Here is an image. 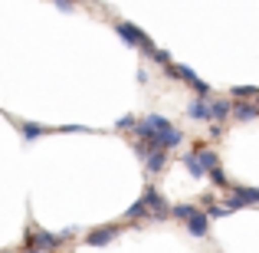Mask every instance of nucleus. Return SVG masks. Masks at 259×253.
I'll use <instances>...</instances> for the list:
<instances>
[{"mask_svg": "<svg viewBox=\"0 0 259 253\" xmlns=\"http://www.w3.org/2000/svg\"><path fill=\"white\" fill-rule=\"evenodd\" d=\"M132 132H135V138L148 141V145H161V148H177V145L184 141V132H181V128H177L171 119L158 115V112L138 119Z\"/></svg>", "mask_w": 259, "mask_h": 253, "instance_id": "f257e3e1", "label": "nucleus"}, {"mask_svg": "<svg viewBox=\"0 0 259 253\" xmlns=\"http://www.w3.org/2000/svg\"><path fill=\"white\" fill-rule=\"evenodd\" d=\"M164 76H167V79H181V83H184V86H190L197 95H213V89H210L194 69H190V66H184V63H174V59H171V63L164 66Z\"/></svg>", "mask_w": 259, "mask_h": 253, "instance_id": "f03ea898", "label": "nucleus"}, {"mask_svg": "<svg viewBox=\"0 0 259 253\" xmlns=\"http://www.w3.org/2000/svg\"><path fill=\"white\" fill-rule=\"evenodd\" d=\"M23 247L26 250H59V247H66V243H63L59 234L39 230L36 224H33V217H30V227H26V234H23Z\"/></svg>", "mask_w": 259, "mask_h": 253, "instance_id": "7ed1b4c3", "label": "nucleus"}, {"mask_svg": "<svg viewBox=\"0 0 259 253\" xmlns=\"http://www.w3.org/2000/svg\"><path fill=\"white\" fill-rule=\"evenodd\" d=\"M141 197H145V204H148V217H151V221H167V217H171V204L164 201V194H161L154 184H148V188L141 191Z\"/></svg>", "mask_w": 259, "mask_h": 253, "instance_id": "20e7f679", "label": "nucleus"}, {"mask_svg": "<svg viewBox=\"0 0 259 253\" xmlns=\"http://www.w3.org/2000/svg\"><path fill=\"white\" fill-rule=\"evenodd\" d=\"M112 30L118 33V40H121V43H125V46H135V50H138V46L148 40V33L141 30V26H135L132 20H115V23H112Z\"/></svg>", "mask_w": 259, "mask_h": 253, "instance_id": "39448f33", "label": "nucleus"}, {"mask_svg": "<svg viewBox=\"0 0 259 253\" xmlns=\"http://www.w3.org/2000/svg\"><path fill=\"white\" fill-rule=\"evenodd\" d=\"M118 234H121V224H102V227H95V230L85 234V243L89 247H105V243H112Z\"/></svg>", "mask_w": 259, "mask_h": 253, "instance_id": "423d86ee", "label": "nucleus"}, {"mask_svg": "<svg viewBox=\"0 0 259 253\" xmlns=\"http://www.w3.org/2000/svg\"><path fill=\"white\" fill-rule=\"evenodd\" d=\"M184 227H187L190 237H207L210 234V217H207V210L197 207L190 217H184Z\"/></svg>", "mask_w": 259, "mask_h": 253, "instance_id": "0eeeda50", "label": "nucleus"}, {"mask_svg": "<svg viewBox=\"0 0 259 253\" xmlns=\"http://www.w3.org/2000/svg\"><path fill=\"white\" fill-rule=\"evenodd\" d=\"M230 119L240 122V125H246V122H256V119H259V105H256V102H246V99H236L233 109H230Z\"/></svg>", "mask_w": 259, "mask_h": 253, "instance_id": "6e6552de", "label": "nucleus"}, {"mask_svg": "<svg viewBox=\"0 0 259 253\" xmlns=\"http://www.w3.org/2000/svg\"><path fill=\"white\" fill-rule=\"evenodd\" d=\"M141 165H145L148 174H161V171H164V165H167V148L154 145L151 152H148L145 158H141Z\"/></svg>", "mask_w": 259, "mask_h": 253, "instance_id": "1a4fd4ad", "label": "nucleus"}, {"mask_svg": "<svg viewBox=\"0 0 259 253\" xmlns=\"http://www.w3.org/2000/svg\"><path fill=\"white\" fill-rule=\"evenodd\" d=\"M145 221H151V217H148V204H145V197H138V201H135L132 207L121 214V224H132V227H138V224H145Z\"/></svg>", "mask_w": 259, "mask_h": 253, "instance_id": "9d476101", "label": "nucleus"}, {"mask_svg": "<svg viewBox=\"0 0 259 253\" xmlns=\"http://www.w3.org/2000/svg\"><path fill=\"white\" fill-rule=\"evenodd\" d=\"M17 128H20V135H23V141H36V138H43V135L56 132L53 125H39V122H17Z\"/></svg>", "mask_w": 259, "mask_h": 253, "instance_id": "9b49d317", "label": "nucleus"}, {"mask_svg": "<svg viewBox=\"0 0 259 253\" xmlns=\"http://www.w3.org/2000/svg\"><path fill=\"white\" fill-rule=\"evenodd\" d=\"M187 119H194V122H210V99H207V95L187 102Z\"/></svg>", "mask_w": 259, "mask_h": 253, "instance_id": "f8f14e48", "label": "nucleus"}, {"mask_svg": "<svg viewBox=\"0 0 259 253\" xmlns=\"http://www.w3.org/2000/svg\"><path fill=\"white\" fill-rule=\"evenodd\" d=\"M230 194H236L243 204H246V207H259V188H253V184H236L233 181Z\"/></svg>", "mask_w": 259, "mask_h": 253, "instance_id": "ddd939ff", "label": "nucleus"}, {"mask_svg": "<svg viewBox=\"0 0 259 253\" xmlns=\"http://www.w3.org/2000/svg\"><path fill=\"white\" fill-rule=\"evenodd\" d=\"M138 50H141V53H145V56H148V59H151V63H158V66H161V69H164V66H167V63H171V53H167V50H161V46H154V43H151V40H145V43H141V46H138Z\"/></svg>", "mask_w": 259, "mask_h": 253, "instance_id": "4468645a", "label": "nucleus"}, {"mask_svg": "<svg viewBox=\"0 0 259 253\" xmlns=\"http://www.w3.org/2000/svg\"><path fill=\"white\" fill-rule=\"evenodd\" d=\"M207 99H210V95H207ZM230 109H233L230 99H210V122H227Z\"/></svg>", "mask_w": 259, "mask_h": 253, "instance_id": "2eb2a0df", "label": "nucleus"}, {"mask_svg": "<svg viewBox=\"0 0 259 253\" xmlns=\"http://www.w3.org/2000/svg\"><path fill=\"white\" fill-rule=\"evenodd\" d=\"M207 177L213 181V188H220V191H230V188H233V177H227V171H223V165L210 168V171H207Z\"/></svg>", "mask_w": 259, "mask_h": 253, "instance_id": "dca6fc26", "label": "nucleus"}, {"mask_svg": "<svg viewBox=\"0 0 259 253\" xmlns=\"http://www.w3.org/2000/svg\"><path fill=\"white\" fill-rule=\"evenodd\" d=\"M181 165L190 171V177H207V174H203V168H200V161H197V152H184L181 155Z\"/></svg>", "mask_w": 259, "mask_h": 253, "instance_id": "f3484780", "label": "nucleus"}, {"mask_svg": "<svg viewBox=\"0 0 259 253\" xmlns=\"http://www.w3.org/2000/svg\"><path fill=\"white\" fill-rule=\"evenodd\" d=\"M230 95H233V99H256L259 86H233V89H230Z\"/></svg>", "mask_w": 259, "mask_h": 253, "instance_id": "a211bd4d", "label": "nucleus"}, {"mask_svg": "<svg viewBox=\"0 0 259 253\" xmlns=\"http://www.w3.org/2000/svg\"><path fill=\"white\" fill-rule=\"evenodd\" d=\"M135 122H138V115L128 112V115H121V119H115V128H118V132H132Z\"/></svg>", "mask_w": 259, "mask_h": 253, "instance_id": "6ab92c4d", "label": "nucleus"}, {"mask_svg": "<svg viewBox=\"0 0 259 253\" xmlns=\"http://www.w3.org/2000/svg\"><path fill=\"white\" fill-rule=\"evenodd\" d=\"M56 132H63V135H69V132H82V135H92V128H89V125H56Z\"/></svg>", "mask_w": 259, "mask_h": 253, "instance_id": "aec40b11", "label": "nucleus"}, {"mask_svg": "<svg viewBox=\"0 0 259 253\" xmlns=\"http://www.w3.org/2000/svg\"><path fill=\"white\" fill-rule=\"evenodd\" d=\"M53 4H56V10H63V13L76 10V0H53Z\"/></svg>", "mask_w": 259, "mask_h": 253, "instance_id": "412c9836", "label": "nucleus"}, {"mask_svg": "<svg viewBox=\"0 0 259 253\" xmlns=\"http://www.w3.org/2000/svg\"><path fill=\"white\" fill-rule=\"evenodd\" d=\"M76 4H89V0H76Z\"/></svg>", "mask_w": 259, "mask_h": 253, "instance_id": "4be33fe9", "label": "nucleus"}, {"mask_svg": "<svg viewBox=\"0 0 259 253\" xmlns=\"http://www.w3.org/2000/svg\"><path fill=\"white\" fill-rule=\"evenodd\" d=\"M256 105H259V95H256Z\"/></svg>", "mask_w": 259, "mask_h": 253, "instance_id": "5701e85b", "label": "nucleus"}]
</instances>
